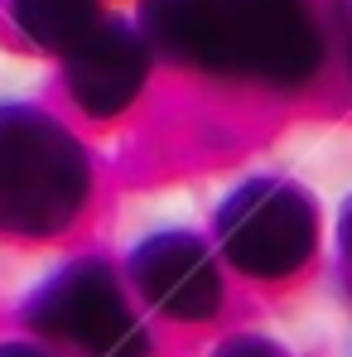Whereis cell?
Listing matches in <instances>:
<instances>
[]
</instances>
